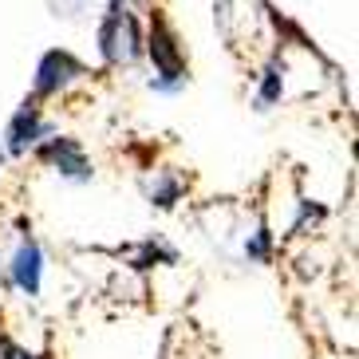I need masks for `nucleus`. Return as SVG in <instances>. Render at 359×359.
Masks as SVG:
<instances>
[{"mask_svg":"<svg viewBox=\"0 0 359 359\" xmlns=\"http://www.w3.org/2000/svg\"><path fill=\"white\" fill-rule=\"evenodd\" d=\"M0 359H52V351H32L24 348V344H16V339L0 327Z\"/></svg>","mask_w":359,"mask_h":359,"instance_id":"obj_11","label":"nucleus"},{"mask_svg":"<svg viewBox=\"0 0 359 359\" xmlns=\"http://www.w3.org/2000/svg\"><path fill=\"white\" fill-rule=\"evenodd\" d=\"M130 0H107V8H127Z\"/></svg>","mask_w":359,"mask_h":359,"instance_id":"obj_12","label":"nucleus"},{"mask_svg":"<svg viewBox=\"0 0 359 359\" xmlns=\"http://www.w3.org/2000/svg\"><path fill=\"white\" fill-rule=\"evenodd\" d=\"M8 285L16 288L20 296H40V285H43V249L40 241L32 237V229L24 225L20 233V245H16V253L8 261Z\"/></svg>","mask_w":359,"mask_h":359,"instance_id":"obj_5","label":"nucleus"},{"mask_svg":"<svg viewBox=\"0 0 359 359\" xmlns=\"http://www.w3.org/2000/svg\"><path fill=\"white\" fill-rule=\"evenodd\" d=\"M245 257L249 261H257V264H269L273 261V233H269V225H257V233L245 241Z\"/></svg>","mask_w":359,"mask_h":359,"instance_id":"obj_10","label":"nucleus"},{"mask_svg":"<svg viewBox=\"0 0 359 359\" xmlns=\"http://www.w3.org/2000/svg\"><path fill=\"white\" fill-rule=\"evenodd\" d=\"M174 261H178V253H174V249H166L162 241L138 245V253L130 257V264H135V269H154V264H174Z\"/></svg>","mask_w":359,"mask_h":359,"instance_id":"obj_9","label":"nucleus"},{"mask_svg":"<svg viewBox=\"0 0 359 359\" xmlns=\"http://www.w3.org/2000/svg\"><path fill=\"white\" fill-rule=\"evenodd\" d=\"M36 158L43 162L48 170H55L60 178H67V182H91L95 178V166H91V158H87V150H83V142L79 138H72V135H48V138H40L36 142Z\"/></svg>","mask_w":359,"mask_h":359,"instance_id":"obj_2","label":"nucleus"},{"mask_svg":"<svg viewBox=\"0 0 359 359\" xmlns=\"http://www.w3.org/2000/svg\"><path fill=\"white\" fill-rule=\"evenodd\" d=\"M142 55H150L154 64V91H182L186 79H190V64H186V52L178 43V32L162 8H150V24H147V36H142Z\"/></svg>","mask_w":359,"mask_h":359,"instance_id":"obj_1","label":"nucleus"},{"mask_svg":"<svg viewBox=\"0 0 359 359\" xmlns=\"http://www.w3.org/2000/svg\"><path fill=\"white\" fill-rule=\"evenodd\" d=\"M127 8H107L103 24H99V55H103V64H111V67L123 64V12Z\"/></svg>","mask_w":359,"mask_h":359,"instance_id":"obj_6","label":"nucleus"},{"mask_svg":"<svg viewBox=\"0 0 359 359\" xmlns=\"http://www.w3.org/2000/svg\"><path fill=\"white\" fill-rule=\"evenodd\" d=\"M48 135H52V123L43 118L40 99L28 95L20 107H16V115L8 118V127H4V150H8L12 158H20V154H28V150Z\"/></svg>","mask_w":359,"mask_h":359,"instance_id":"obj_4","label":"nucleus"},{"mask_svg":"<svg viewBox=\"0 0 359 359\" xmlns=\"http://www.w3.org/2000/svg\"><path fill=\"white\" fill-rule=\"evenodd\" d=\"M280 95H285V60L273 55V60L264 64V72H261V87H257L253 107L257 111H269L273 103H280Z\"/></svg>","mask_w":359,"mask_h":359,"instance_id":"obj_7","label":"nucleus"},{"mask_svg":"<svg viewBox=\"0 0 359 359\" xmlns=\"http://www.w3.org/2000/svg\"><path fill=\"white\" fill-rule=\"evenodd\" d=\"M182 194H186V186L178 182V174L166 170V174H158V182L150 186V205H154V210H174L182 201Z\"/></svg>","mask_w":359,"mask_h":359,"instance_id":"obj_8","label":"nucleus"},{"mask_svg":"<svg viewBox=\"0 0 359 359\" xmlns=\"http://www.w3.org/2000/svg\"><path fill=\"white\" fill-rule=\"evenodd\" d=\"M87 75V64L79 55H72L67 48H52V52L40 55V64H36V83H32V99H52L60 91L75 83V79H83Z\"/></svg>","mask_w":359,"mask_h":359,"instance_id":"obj_3","label":"nucleus"}]
</instances>
